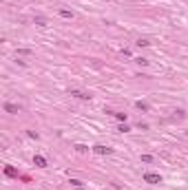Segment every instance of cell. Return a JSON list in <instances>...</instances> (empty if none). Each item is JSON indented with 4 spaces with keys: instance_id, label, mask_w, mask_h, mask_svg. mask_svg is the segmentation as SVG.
Returning <instances> with one entry per match:
<instances>
[{
    "instance_id": "cell-1",
    "label": "cell",
    "mask_w": 188,
    "mask_h": 190,
    "mask_svg": "<svg viewBox=\"0 0 188 190\" xmlns=\"http://www.w3.org/2000/svg\"><path fill=\"white\" fill-rule=\"evenodd\" d=\"M144 181L146 184H162V177L157 172H144Z\"/></svg>"
},
{
    "instance_id": "cell-2",
    "label": "cell",
    "mask_w": 188,
    "mask_h": 190,
    "mask_svg": "<svg viewBox=\"0 0 188 190\" xmlns=\"http://www.w3.org/2000/svg\"><path fill=\"white\" fill-rule=\"evenodd\" d=\"M71 95H73V97H78V100H91V95H89V93L78 91V89H71Z\"/></svg>"
},
{
    "instance_id": "cell-3",
    "label": "cell",
    "mask_w": 188,
    "mask_h": 190,
    "mask_svg": "<svg viewBox=\"0 0 188 190\" xmlns=\"http://www.w3.org/2000/svg\"><path fill=\"white\" fill-rule=\"evenodd\" d=\"M93 152H97V155H111V148H106V146H102V144H97V146H93Z\"/></svg>"
},
{
    "instance_id": "cell-4",
    "label": "cell",
    "mask_w": 188,
    "mask_h": 190,
    "mask_svg": "<svg viewBox=\"0 0 188 190\" xmlns=\"http://www.w3.org/2000/svg\"><path fill=\"white\" fill-rule=\"evenodd\" d=\"M33 164H36L38 168H47V159H44L42 155H36V157H33Z\"/></svg>"
},
{
    "instance_id": "cell-5",
    "label": "cell",
    "mask_w": 188,
    "mask_h": 190,
    "mask_svg": "<svg viewBox=\"0 0 188 190\" xmlns=\"http://www.w3.org/2000/svg\"><path fill=\"white\" fill-rule=\"evenodd\" d=\"M5 111H7V113H11V115H16L20 108L16 106V104H11V102H7V104H5Z\"/></svg>"
},
{
    "instance_id": "cell-6",
    "label": "cell",
    "mask_w": 188,
    "mask_h": 190,
    "mask_svg": "<svg viewBox=\"0 0 188 190\" xmlns=\"http://www.w3.org/2000/svg\"><path fill=\"white\" fill-rule=\"evenodd\" d=\"M60 16H62V18H73V11H69V9H60Z\"/></svg>"
},
{
    "instance_id": "cell-7",
    "label": "cell",
    "mask_w": 188,
    "mask_h": 190,
    "mask_svg": "<svg viewBox=\"0 0 188 190\" xmlns=\"http://www.w3.org/2000/svg\"><path fill=\"white\" fill-rule=\"evenodd\" d=\"M33 22H36L38 27H47V20H44V18H40V16H38V18H33Z\"/></svg>"
},
{
    "instance_id": "cell-8",
    "label": "cell",
    "mask_w": 188,
    "mask_h": 190,
    "mask_svg": "<svg viewBox=\"0 0 188 190\" xmlns=\"http://www.w3.org/2000/svg\"><path fill=\"white\" fill-rule=\"evenodd\" d=\"M135 106H137L139 111H148V104H146V102H137V104H135Z\"/></svg>"
},
{
    "instance_id": "cell-9",
    "label": "cell",
    "mask_w": 188,
    "mask_h": 190,
    "mask_svg": "<svg viewBox=\"0 0 188 190\" xmlns=\"http://www.w3.org/2000/svg\"><path fill=\"white\" fill-rule=\"evenodd\" d=\"M5 172H7V175H9V177H16V175H18V172L13 170V168H9V166H7V168H5Z\"/></svg>"
},
{
    "instance_id": "cell-10",
    "label": "cell",
    "mask_w": 188,
    "mask_h": 190,
    "mask_svg": "<svg viewBox=\"0 0 188 190\" xmlns=\"http://www.w3.org/2000/svg\"><path fill=\"white\" fill-rule=\"evenodd\" d=\"M113 115H115L119 122H126V113H113Z\"/></svg>"
},
{
    "instance_id": "cell-11",
    "label": "cell",
    "mask_w": 188,
    "mask_h": 190,
    "mask_svg": "<svg viewBox=\"0 0 188 190\" xmlns=\"http://www.w3.org/2000/svg\"><path fill=\"white\" fill-rule=\"evenodd\" d=\"M71 186H73V188H80L82 181H80V179H71Z\"/></svg>"
},
{
    "instance_id": "cell-12",
    "label": "cell",
    "mask_w": 188,
    "mask_h": 190,
    "mask_svg": "<svg viewBox=\"0 0 188 190\" xmlns=\"http://www.w3.org/2000/svg\"><path fill=\"white\" fill-rule=\"evenodd\" d=\"M75 148H78V152H86V150H89V148H86V146H84V144H78V146H75Z\"/></svg>"
},
{
    "instance_id": "cell-13",
    "label": "cell",
    "mask_w": 188,
    "mask_h": 190,
    "mask_svg": "<svg viewBox=\"0 0 188 190\" xmlns=\"http://www.w3.org/2000/svg\"><path fill=\"white\" fill-rule=\"evenodd\" d=\"M142 161H144V164H150V161H153V157H150V155H142Z\"/></svg>"
},
{
    "instance_id": "cell-14",
    "label": "cell",
    "mask_w": 188,
    "mask_h": 190,
    "mask_svg": "<svg viewBox=\"0 0 188 190\" xmlns=\"http://www.w3.org/2000/svg\"><path fill=\"white\" fill-rule=\"evenodd\" d=\"M148 44H150L148 40H137V46H148Z\"/></svg>"
},
{
    "instance_id": "cell-15",
    "label": "cell",
    "mask_w": 188,
    "mask_h": 190,
    "mask_svg": "<svg viewBox=\"0 0 188 190\" xmlns=\"http://www.w3.org/2000/svg\"><path fill=\"white\" fill-rule=\"evenodd\" d=\"M117 131H119V133H126V131H131V128L126 126V124H122V126H119V128H117Z\"/></svg>"
},
{
    "instance_id": "cell-16",
    "label": "cell",
    "mask_w": 188,
    "mask_h": 190,
    "mask_svg": "<svg viewBox=\"0 0 188 190\" xmlns=\"http://www.w3.org/2000/svg\"><path fill=\"white\" fill-rule=\"evenodd\" d=\"M18 53H20V55H29L31 51H29V49H18Z\"/></svg>"
},
{
    "instance_id": "cell-17",
    "label": "cell",
    "mask_w": 188,
    "mask_h": 190,
    "mask_svg": "<svg viewBox=\"0 0 188 190\" xmlns=\"http://www.w3.org/2000/svg\"><path fill=\"white\" fill-rule=\"evenodd\" d=\"M78 190H84V188H82V186H80V188H78Z\"/></svg>"
},
{
    "instance_id": "cell-18",
    "label": "cell",
    "mask_w": 188,
    "mask_h": 190,
    "mask_svg": "<svg viewBox=\"0 0 188 190\" xmlns=\"http://www.w3.org/2000/svg\"><path fill=\"white\" fill-rule=\"evenodd\" d=\"M104 190H106V188H104Z\"/></svg>"
}]
</instances>
